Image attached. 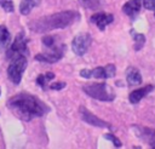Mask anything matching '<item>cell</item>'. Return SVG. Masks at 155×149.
<instances>
[{
  "instance_id": "cell-1",
  "label": "cell",
  "mask_w": 155,
  "mask_h": 149,
  "mask_svg": "<svg viewBox=\"0 0 155 149\" xmlns=\"http://www.w3.org/2000/svg\"><path fill=\"white\" fill-rule=\"evenodd\" d=\"M8 108L22 120L30 121L33 118L42 116L48 108L35 96L29 93H18L7 102Z\"/></svg>"
},
{
  "instance_id": "cell-2",
  "label": "cell",
  "mask_w": 155,
  "mask_h": 149,
  "mask_svg": "<svg viewBox=\"0 0 155 149\" xmlns=\"http://www.w3.org/2000/svg\"><path fill=\"white\" fill-rule=\"evenodd\" d=\"M79 19V13L75 11H63L50 16L40 17L29 23V29L35 33H46L53 29H62L73 24Z\"/></svg>"
},
{
  "instance_id": "cell-3",
  "label": "cell",
  "mask_w": 155,
  "mask_h": 149,
  "mask_svg": "<svg viewBox=\"0 0 155 149\" xmlns=\"http://www.w3.org/2000/svg\"><path fill=\"white\" fill-rule=\"evenodd\" d=\"M82 91L88 94L90 97L103 101V102H111L115 98V93L110 86H108L105 82H96L82 86Z\"/></svg>"
},
{
  "instance_id": "cell-4",
  "label": "cell",
  "mask_w": 155,
  "mask_h": 149,
  "mask_svg": "<svg viewBox=\"0 0 155 149\" xmlns=\"http://www.w3.org/2000/svg\"><path fill=\"white\" fill-rule=\"evenodd\" d=\"M25 68H27V59L23 55L12 58L11 63L7 68V75L10 78V80L13 84L18 85L22 80V75H23V71L25 70Z\"/></svg>"
},
{
  "instance_id": "cell-5",
  "label": "cell",
  "mask_w": 155,
  "mask_h": 149,
  "mask_svg": "<svg viewBox=\"0 0 155 149\" xmlns=\"http://www.w3.org/2000/svg\"><path fill=\"white\" fill-rule=\"evenodd\" d=\"M91 42H92V38H91V35H90L88 33L79 34V35H76V36L73 39V42H71L73 51L75 52V55L82 56V55H85L86 51L88 50Z\"/></svg>"
},
{
  "instance_id": "cell-6",
  "label": "cell",
  "mask_w": 155,
  "mask_h": 149,
  "mask_svg": "<svg viewBox=\"0 0 155 149\" xmlns=\"http://www.w3.org/2000/svg\"><path fill=\"white\" fill-rule=\"evenodd\" d=\"M24 52H27V40L24 38V34L21 31L16 36V39L12 42L10 50L7 51V58L12 59L17 56H22V55L24 56Z\"/></svg>"
},
{
  "instance_id": "cell-7",
  "label": "cell",
  "mask_w": 155,
  "mask_h": 149,
  "mask_svg": "<svg viewBox=\"0 0 155 149\" xmlns=\"http://www.w3.org/2000/svg\"><path fill=\"white\" fill-rule=\"evenodd\" d=\"M79 111H80V115H81V119L85 121V122H87V124H90V125H92V126H96V127H111V125L109 124V122H107V121H104V120H102V119H99L98 116H96L94 114H92L88 109H86L85 107H80L79 108Z\"/></svg>"
},
{
  "instance_id": "cell-8",
  "label": "cell",
  "mask_w": 155,
  "mask_h": 149,
  "mask_svg": "<svg viewBox=\"0 0 155 149\" xmlns=\"http://www.w3.org/2000/svg\"><path fill=\"white\" fill-rule=\"evenodd\" d=\"M63 50H64V46L53 47V50L36 55L35 59L39 62H45V63H54L63 57Z\"/></svg>"
},
{
  "instance_id": "cell-9",
  "label": "cell",
  "mask_w": 155,
  "mask_h": 149,
  "mask_svg": "<svg viewBox=\"0 0 155 149\" xmlns=\"http://www.w3.org/2000/svg\"><path fill=\"white\" fill-rule=\"evenodd\" d=\"M134 133L145 143H148L150 147L155 144V130L149 128V127H143V126H137L133 125L132 126Z\"/></svg>"
},
{
  "instance_id": "cell-10",
  "label": "cell",
  "mask_w": 155,
  "mask_h": 149,
  "mask_svg": "<svg viewBox=\"0 0 155 149\" xmlns=\"http://www.w3.org/2000/svg\"><path fill=\"white\" fill-rule=\"evenodd\" d=\"M91 75L96 79H108L115 75V65L108 64L107 67H97L91 70Z\"/></svg>"
},
{
  "instance_id": "cell-11",
  "label": "cell",
  "mask_w": 155,
  "mask_h": 149,
  "mask_svg": "<svg viewBox=\"0 0 155 149\" xmlns=\"http://www.w3.org/2000/svg\"><path fill=\"white\" fill-rule=\"evenodd\" d=\"M114 17L113 15H109V13H104V12H99V13H96L91 17V22L94 23L101 30H104V28L113 22Z\"/></svg>"
},
{
  "instance_id": "cell-12",
  "label": "cell",
  "mask_w": 155,
  "mask_h": 149,
  "mask_svg": "<svg viewBox=\"0 0 155 149\" xmlns=\"http://www.w3.org/2000/svg\"><path fill=\"white\" fill-rule=\"evenodd\" d=\"M153 88H154V87H153L151 85H147V86H144V87H142V88H138V90L132 91V92L130 93V96H128L130 102L133 103V104L138 103V102H139L142 98H144Z\"/></svg>"
},
{
  "instance_id": "cell-13",
  "label": "cell",
  "mask_w": 155,
  "mask_h": 149,
  "mask_svg": "<svg viewBox=\"0 0 155 149\" xmlns=\"http://www.w3.org/2000/svg\"><path fill=\"white\" fill-rule=\"evenodd\" d=\"M140 6H142V0H130L128 2H126L122 7L124 12L128 16H136L139 10H140Z\"/></svg>"
},
{
  "instance_id": "cell-14",
  "label": "cell",
  "mask_w": 155,
  "mask_h": 149,
  "mask_svg": "<svg viewBox=\"0 0 155 149\" xmlns=\"http://www.w3.org/2000/svg\"><path fill=\"white\" fill-rule=\"evenodd\" d=\"M126 79H127V82L130 86H136V85H139L142 82V75L136 69V68H128L127 70V74H126Z\"/></svg>"
},
{
  "instance_id": "cell-15",
  "label": "cell",
  "mask_w": 155,
  "mask_h": 149,
  "mask_svg": "<svg viewBox=\"0 0 155 149\" xmlns=\"http://www.w3.org/2000/svg\"><path fill=\"white\" fill-rule=\"evenodd\" d=\"M40 2L41 0H22L19 5V11L22 15H29V12Z\"/></svg>"
},
{
  "instance_id": "cell-16",
  "label": "cell",
  "mask_w": 155,
  "mask_h": 149,
  "mask_svg": "<svg viewBox=\"0 0 155 149\" xmlns=\"http://www.w3.org/2000/svg\"><path fill=\"white\" fill-rule=\"evenodd\" d=\"M11 35L5 25H0V48H4L10 42Z\"/></svg>"
},
{
  "instance_id": "cell-17",
  "label": "cell",
  "mask_w": 155,
  "mask_h": 149,
  "mask_svg": "<svg viewBox=\"0 0 155 149\" xmlns=\"http://www.w3.org/2000/svg\"><path fill=\"white\" fill-rule=\"evenodd\" d=\"M82 6L91 10H97L103 5V0H79Z\"/></svg>"
},
{
  "instance_id": "cell-18",
  "label": "cell",
  "mask_w": 155,
  "mask_h": 149,
  "mask_svg": "<svg viewBox=\"0 0 155 149\" xmlns=\"http://www.w3.org/2000/svg\"><path fill=\"white\" fill-rule=\"evenodd\" d=\"M133 35V40H134V50H139L143 47L144 42H145V36L143 34H137L134 33V30L131 31Z\"/></svg>"
},
{
  "instance_id": "cell-19",
  "label": "cell",
  "mask_w": 155,
  "mask_h": 149,
  "mask_svg": "<svg viewBox=\"0 0 155 149\" xmlns=\"http://www.w3.org/2000/svg\"><path fill=\"white\" fill-rule=\"evenodd\" d=\"M0 2H1L2 8L6 12H13L15 7H13V4H12V0H0Z\"/></svg>"
},
{
  "instance_id": "cell-20",
  "label": "cell",
  "mask_w": 155,
  "mask_h": 149,
  "mask_svg": "<svg viewBox=\"0 0 155 149\" xmlns=\"http://www.w3.org/2000/svg\"><path fill=\"white\" fill-rule=\"evenodd\" d=\"M42 44L47 47H52L53 44H54V38L51 36V35H46V36L42 38Z\"/></svg>"
},
{
  "instance_id": "cell-21",
  "label": "cell",
  "mask_w": 155,
  "mask_h": 149,
  "mask_svg": "<svg viewBox=\"0 0 155 149\" xmlns=\"http://www.w3.org/2000/svg\"><path fill=\"white\" fill-rule=\"evenodd\" d=\"M104 137L107 138V139H109V141H111L113 143H114V145L116 147V148H119V147H121V142L115 137V136H113V134H110V133H107V134H104Z\"/></svg>"
},
{
  "instance_id": "cell-22",
  "label": "cell",
  "mask_w": 155,
  "mask_h": 149,
  "mask_svg": "<svg viewBox=\"0 0 155 149\" xmlns=\"http://www.w3.org/2000/svg\"><path fill=\"white\" fill-rule=\"evenodd\" d=\"M143 5L145 8L155 11V0H143Z\"/></svg>"
},
{
  "instance_id": "cell-23",
  "label": "cell",
  "mask_w": 155,
  "mask_h": 149,
  "mask_svg": "<svg viewBox=\"0 0 155 149\" xmlns=\"http://www.w3.org/2000/svg\"><path fill=\"white\" fill-rule=\"evenodd\" d=\"M51 90H62L63 87H65V82H63V81H57V82H53V84H51Z\"/></svg>"
},
{
  "instance_id": "cell-24",
  "label": "cell",
  "mask_w": 155,
  "mask_h": 149,
  "mask_svg": "<svg viewBox=\"0 0 155 149\" xmlns=\"http://www.w3.org/2000/svg\"><path fill=\"white\" fill-rule=\"evenodd\" d=\"M46 76L45 75H39L38 76V79H36V81H38V84L40 85V86H42V87H45V85H46Z\"/></svg>"
},
{
  "instance_id": "cell-25",
  "label": "cell",
  "mask_w": 155,
  "mask_h": 149,
  "mask_svg": "<svg viewBox=\"0 0 155 149\" xmlns=\"http://www.w3.org/2000/svg\"><path fill=\"white\" fill-rule=\"evenodd\" d=\"M80 75L82 76V78H86V79H90L92 75H91V70H88V69H82L81 71H80Z\"/></svg>"
},
{
  "instance_id": "cell-26",
  "label": "cell",
  "mask_w": 155,
  "mask_h": 149,
  "mask_svg": "<svg viewBox=\"0 0 155 149\" xmlns=\"http://www.w3.org/2000/svg\"><path fill=\"white\" fill-rule=\"evenodd\" d=\"M45 76H46V79H47V80H51V79H53V78H54V74H53V73H47Z\"/></svg>"
},
{
  "instance_id": "cell-27",
  "label": "cell",
  "mask_w": 155,
  "mask_h": 149,
  "mask_svg": "<svg viewBox=\"0 0 155 149\" xmlns=\"http://www.w3.org/2000/svg\"><path fill=\"white\" fill-rule=\"evenodd\" d=\"M151 149H155V144H154V145H151Z\"/></svg>"
},
{
  "instance_id": "cell-28",
  "label": "cell",
  "mask_w": 155,
  "mask_h": 149,
  "mask_svg": "<svg viewBox=\"0 0 155 149\" xmlns=\"http://www.w3.org/2000/svg\"><path fill=\"white\" fill-rule=\"evenodd\" d=\"M134 149H139V148H138V147H134Z\"/></svg>"
}]
</instances>
